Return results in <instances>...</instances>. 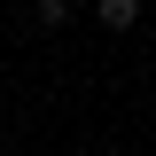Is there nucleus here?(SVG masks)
<instances>
[{"label": "nucleus", "mask_w": 156, "mask_h": 156, "mask_svg": "<svg viewBox=\"0 0 156 156\" xmlns=\"http://www.w3.org/2000/svg\"><path fill=\"white\" fill-rule=\"evenodd\" d=\"M39 23H70V0H39Z\"/></svg>", "instance_id": "obj_2"}, {"label": "nucleus", "mask_w": 156, "mask_h": 156, "mask_svg": "<svg viewBox=\"0 0 156 156\" xmlns=\"http://www.w3.org/2000/svg\"><path fill=\"white\" fill-rule=\"evenodd\" d=\"M94 16L109 23V31H133L140 23V0H94Z\"/></svg>", "instance_id": "obj_1"}]
</instances>
